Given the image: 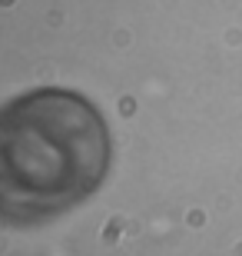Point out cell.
<instances>
[{"mask_svg":"<svg viewBox=\"0 0 242 256\" xmlns=\"http://www.w3.org/2000/svg\"><path fill=\"white\" fill-rule=\"evenodd\" d=\"M110 126L83 94L37 86L0 114V213L40 226L70 213L110 173Z\"/></svg>","mask_w":242,"mask_h":256,"instance_id":"cell-1","label":"cell"}]
</instances>
